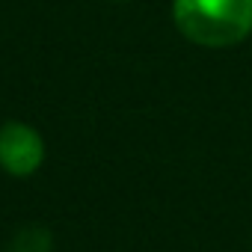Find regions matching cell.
I'll use <instances>...</instances> for the list:
<instances>
[{
  "label": "cell",
  "mask_w": 252,
  "mask_h": 252,
  "mask_svg": "<svg viewBox=\"0 0 252 252\" xmlns=\"http://www.w3.org/2000/svg\"><path fill=\"white\" fill-rule=\"evenodd\" d=\"M175 27L202 48H228L252 33V0H175Z\"/></svg>",
  "instance_id": "1"
},
{
  "label": "cell",
  "mask_w": 252,
  "mask_h": 252,
  "mask_svg": "<svg viewBox=\"0 0 252 252\" xmlns=\"http://www.w3.org/2000/svg\"><path fill=\"white\" fill-rule=\"evenodd\" d=\"M45 146L42 137L24 122H9L0 131V166L9 175H33L42 166Z\"/></svg>",
  "instance_id": "2"
},
{
  "label": "cell",
  "mask_w": 252,
  "mask_h": 252,
  "mask_svg": "<svg viewBox=\"0 0 252 252\" xmlns=\"http://www.w3.org/2000/svg\"><path fill=\"white\" fill-rule=\"evenodd\" d=\"M6 252H51V231L42 225H27L12 237Z\"/></svg>",
  "instance_id": "3"
}]
</instances>
